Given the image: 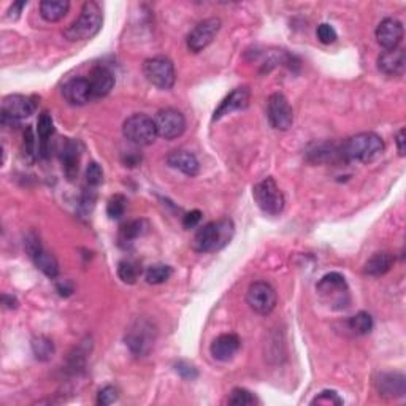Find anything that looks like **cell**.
Returning <instances> with one entry per match:
<instances>
[{
    "instance_id": "6da1fadb",
    "label": "cell",
    "mask_w": 406,
    "mask_h": 406,
    "mask_svg": "<svg viewBox=\"0 0 406 406\" xmlns=\"http://www.w3.org/2000/svg\"><path fill=\"white\" fill-rule=\"evenodd\" d=\"M384 152V142L378 133L362 132L347 138L341 146V156L346 161L368 164L376 161Z\"/></svg>"
},
{
    "instance_id": "7a4b0ae2",
    "label": "cell",
    "mask_w": 406,
    "mask_h": 406,
    "mask_svg": "<svg viewBox=\"0 0 406 406\" xmlns=\"http://www.w3.org/2000/svg\"><path fill=\"white\" fill-rule=\"evenodd\" d=\"M235 233V226L232 219L224 218L219 221L208 222L199 228L195 233L192 247L197 252H213L219 251L230 243Z\"/></svg>"
},
{
    "instance_id": "3957f363",
    "label": "cell",
    "mask_w": 406,
    "mask_h": 406,
    "mask_svg": "<svg viewBox=\"0 0 406 406\" xmlns=\"http://www.w3.org/2000/svg\"><path fill=\"white\" fill-rule=\"evenodd\" d=\"M102 23H104V13H102V6L97 2L89 0L80 11V16L63 30L67 40L70 42H81L89 40L99 34L102 29Z\"/></svg>"
},
{
    "instance_id": "277c9868",
    "label": "cell",
    "mask_w": 406,
    "mask_h": 406,
    "mask_svg": "<svg viewBox=\"0 0 406 406\" xmlns=\"http://www.w3.org/2000/svg\"><path fill=\"white\" fill-rule=\"evenodd\" d=\"M156 340L157 330L154 324L144 319V317L133 322L125 333V345L137 357H146L152 351V347H154Z\"/></svg>"
},
{
    "instance_id": "5b68a950",
    "label": "cell",
    "mask_w": 406,
    "mask_h": 406,
    "mask_svg": "<svg viewBox=\"0 0 406 406\" xmlns=\"http://www.w3.org/2000/svg\"><path fill=\"white\" fill-rule=\"evenodd\" d=\"M317 294L321 295L322 300H326L333 308L341 309L346 308L351 297H349V285L346 283L345 276L341 273H327L321 278V281L316 285Z\"/></svg>"
},
{
    "instance_id": "8992f818",
    "label": "cell",
    "mask_w": 406,
    "mask_h": 406,
    "mask_svg": "<svg viewBox=\"0 0 406 406\" xmlns=\"http://www.w3.org/2000/svg\"><path fill=\"white\" fill-rule=\"evenodd\" d=\"M123 135L137 146H149L157 137L154 119L143 113L132 114L123 124Z\"/></svg>"
},
{
    "instance_id": "52a82bcc",
    "label": "cell",
    "mask_w": 406,
    "mask_h": 406,
    "mask_svg": "<svg viewBox=\"0 0 406 406\" xmlns=\"http://www.w3.org/2000/svg\"><path fill=\"white\" fill-rule=\"evenodd\" d=\"M143 75L152 86L162 89V91H168V89L173 87L176 81L173 62L164 56L146 59L143 63Z\"/></svg>"
},
{
    "instance_id": "ba28073f",
    "label": "cell",
    "mask_w": 406,
    "mask_h": 406,
    "mask_svg": "<svg viewBox=\"0 0 406 406\" xmlns=\"http://www.w3.org/2000/svg\"><path fill=\"white\" fill-rule=\"evenodd\" d=\"M252 195L254 200L257 202L259 208L262 209L265 214L276 216L284 209V195L273 178H265V180L257 183L256 186L252 187Z\"/></svg>"
},
{
    "instance_id": "9c48e42d",
    "label": "cell",
    "mask_w": 406,
    "mask_h": 406,
    "mask_svg": "<svg viewBox=\"0 0 406 406\" xmlns=\"http://www.w3.org/2000/svg\"><path fill=\"white\" fill-rule=\"evenodd\" d=\"M37 110V99L29 95H6L2 102V124L18 125L19 121L29 118Z\"/></svg>"
},
{
    "instance_id": "30bf717a",
    "label": "cell",
    "mask_w": 406,
    "mask_h": 406,
    "mask_svg": "<svg viewBox=\"0 0 406 406\" xmlns=\"http://www.w3.org/2000/svg\"><path fill=\"white\" fill-rule=\"evenodd\" d=\"M246 302L257 314L266 316L276 308L278 294L271 284L265 281H256L247 288Z\"/></svg>"
},
{
    "instance_id": "8fae6325",
    "label": "cell",
    "mask_w": 406,
    "mask_h": 406,
    "mask_svg": "<svg viewBox=\"0 0 406 406\" xmlns=\"http://www.w3.org/2000/svg\"><path fill=\"white\" fill-rule=\"evenodd\" d=\"M266 116H269L270 125L276 130H289L294 124V110L281 92L270 95L266 102Z\"/></svg>"
},
{
    "instance_id": "7c38bea8",
    "label": "cell",
    "mask_w": 406,
    "mask_h": 406,
    "mask_svg": "<svg viewBox=\"0 0 406 406\" xmlns=\"http://www.w3.org/2000/svg\"><path fill=\"white\" fill-rule=\"evenodd\" d=\"M157 137H162L165 140H175L181 137L184 130H186V119L181 111L175 110V108H164L159 110L154 118Z\"/></svg>"
},
{
    "instance_id": "4fadbf2b",
    "label": "cell",
    "mask_w": 406,
    "mask_h": 406,
    "mask_svg": "<svg viewBox=\"0 0 406 406\" xmlns=\"http://www.w3.org/2000/svg\"><path fill=\"white\" fill-rule=\"evenodd\" d=\"M221 25L222 23L219 18L203 19V21H200L192 30L189 32L187 40H186L187 48L192 51V53H200V51H203L213 43L216 35L219 34Z\"/></svg>"
},
{
    "instance_id": "5bb4252c",
    "label": "cell",
    "mask_w": 406,
    "mask_h": 406,
    "mask_svg": "<svg viewBox=\"0 0 406 406\" xmlns=\"http://www.w3.org/2000/svg\"><path fill=\"white\" fill-rule=\"evenodd\" d=\"M403 24L395 18H386L376 27V42L379 47L387 49H395L403 40Z\"/></svg>"
},
{
    "instance_id": "9a60e30c",
    "label": "cell",
    "mask_w": 406,
    "mask_h": 406,
    "mask_svg": "<svg viewBox=\"0 0 406 406\" xmlns=\"http://www.w3.org/2000/svg\"><path fill=\"white\" fill-rule=\"evenodd\" d=\"M250 99H251L250 87L247 86L237 87L221 102V105L218 108H216V111L213 114V121H219L221 118H224L227 116V114H230L233 111L245 110V108H247V105H250Z\"/></svg>"
},
{
    "instance_id": "2e32d148",
    "label": "cell",
    "mask_w": 406,
    "mask_h": 406,
    "mask_svg": "<svg viewBox=\"0 0 406 406\" xmlns=\"http://www.w3.org/2000/svg\"><path fill=\"white\" fill-rule=\"evenodd\" d=\"M241 340L238 335L235 333H224L216 338L211 346H209V352H211L214 360L219 362H228L235 357V354L240 351Z\"/></svg>"
},
{
    "instance_id": "e0dca14e",
    "label": "cell",
    "mask_w": 406,
    "mask_h": 406,
    "mask_svg": "<svg viewBox=\"0 0 406 406\" xmlns=\"http://www.w3.org/2000/svg\"><path fill=\"white\" fill-rule=\"evenodd\" d=\"M89 85H91L92 99L106 97L114 87V75L111 70L105 66H97L89 73Z\"/></svg>"
},
{
    "instance_id": "ac0fdd59",
    "label": "cell",
    "mask_w": 406,
    "mask_h": 406,
    "mask_svg": "<svg viewBox=\"0 0 406 406\" xmlns=\"http://www.w3.org/2000/svg\"><path fill=\"white\" fill-rule=\"evenodd\" d=\"M62 94L70 105H86L89 100L92 99L91 85H89L87 78H72L63 85Z\"/></svg>"
},
{
    "instance_id": "d6986e66",
    "label": "cell",
    "mask_w": 406,
    "mask_h": 406,
    "mask_svg": "<svg viewBox=\"0 0 406 406\" xmlns=\"http://www.w3.org/2000/svg\"><path fill=\"white\" fill-rule=\"evenodd\" d=\"M406 67L405 49H387L378 57V68L387 76H402Z\"/></svg>"
},
{
    "instance_id": "ffe728a7",
    "label": "cell",
    "mask_w": 406,
    "mask_h": 406,
    "mask_svg": "<svg viewBox=\"0 0 406 406\" xmlns=\"http://www.w3.org/2000/svg\"><path fill=\"white\" fill-rule=\"evenodd\" d=\"M61 162H62V168L63 173L68 178L70 181H73L76 176H78V170H80V144L75 140L66 138V142L62 143L61 148Z\"/></svg>"
},
{
    "instance_id": "44dd1931",
    "label": "cell",
    "mask_w": 406,
    "mask_h": 406,
    "mask_svg": "<svg viewBox=\"0 0 406 406\" xmlns=\"http://www.w3.org/2000/svg\"><path fill=\"white\" fill-rule=\"evenodd\" d=\"M376 384L383 397L402 398L406 393V378L402 373H381Z\"/></svg>"
},
{
    "instance_id": "7402d4cb",
    "label": "cell",
    "mask_w": 406,
    "mask_h": 406,
    "mask_svg": "<svg viewBox=\"0 0 406 406\" xmlns=\"http://www.w3.org/2000/svg\"><path fill=\"white\" fill-rule=\"evenodd\" d=\"M167 164L187 176H195L200 170V164L197 157L189 151H171L167 156Z\"/></svg>"
},
{
    "instance_id": "603a6c76",
    "label": "cell",
    "mask_w": 406,
    "mask_h": 406,
    "mask_svg": "<svg viewBox=\"0 0 406 406\" xmlns=\"http://www.w3.org/2000/svg\"><path fill=\"white\" fill-rule=\"evenodd\" d=\"M393 262H395V259H393L390 252H387V251L376 252L367 260V264L364 266V273L368 276H383L392 269Z\"/></svg>"
},
{
    "instance_id": "cb8c5ba5",
    "label": "cell",
    "mask_w": 406,
    "mask_h": 406,
    "mask_svg": "<svg viewBox=\"0 0 406 406\" xmlns=\"http://www.w3.org/2000/svg\"><path fill=\"white\" fill-rule=\"evenodd\" d=\"M54 133V121L48 111H43L37 121V137H38V156H48V140Z\"/></svg>"
},
{
    "instance_id": "d4e9b609",
    "label": "cell",
    "mask_w": 406,
    "mask_h": 406,
    "mask_svg": "<svg viewBox=\"0 0 406 406\" xmlns=\"http://www.w3.org/2000/svg\"><path fill=\"white\" fill-rule=\"evenodd\" d=\"M70 4L67 0H43L40 4V15L48 23H57L67 15Z\"/></svg>"
},
{
    "instance_id": "484cf974",
    "label": "cell",
    "mask_w": 406,
    "mask_h": 406,
    "mask_svg": "<svg viewBox=\"0 0 406 406\" xmlns=\"http://www.w3.org/2000/svg\"><path fill=\"white\" fill-rule=\"evenodd\" d=\"M30 259L34 260L37 269L40 270L43 275H47L48 278H56L57 275H59V265H57L56 257L53 256V254H49L47 250H44V247H42L40 251L35 252Z\"/></svg>"
},
{
    "instance_id": "4316f807",
    "label": "cell",
    "mask_w": 406,
    "mask_h": 406,
    "mask_svg": "<svg viewBox=\"0 0 406 406\" xmlns=\"http://www.w3.org/2000/svg\"><path fill=\"white\" fill-rule=\"evenodd\" d=\"M146 228H148V222L144 219H135V221H130L121 227V232H119V241L121 243H133V240H137L138 237H142V235L146 232Z\"/></svg>"
},
{
    "instance_id": "83f0119b",
    "label": "cell",
    "mask_w": 406,
    "mask_h": 406,
    "mask_svg": "<svg viewBox=\"0 0 406 406\" xmlns=\"http://www.w3.org/2000/svg\"><path fill=\"white\" fill-rule=\"evenodd\" d=\"M32 352H34L37 360L47 362L54 355V343L51 341L48 336H35V338L32 340Z\"/></svg>"
},
{
    "instance_id": "f1b7e54d",
    "label": "cell",
    "mask_w": 406,
    "mask_h": 406,
    "mask_svg": "<svg viewBox=\"0 0 406 406\" xmlns=\"http://www.w3.org/2000/svg\"><path fill=\"white\" fill-rule=\"evenodd\" d=\"M347 326L355 335H368L373 330V317L367 311H359L357 314L349 317Z\"/></svg>"
},
{
    "instance_id": "f546056e",
    "label": "cell",
    "mask_w": 406,
    "mask_h": 406,
    "mask_svg": "<svg viewBox=\"0 0 406 406\" xmlns=\"http://www.w3.org/2000/svg\"><path fill=\"white\" fill-rule=\"evenodd\" d=\"M140 273H142V266L135 260H121L118 265V276L125 284H135Z\"/></svg>"
},
{
    "instance_id": "4dcf8cb0",
    "label": "cell",
    "mask_w": 406,
    "mask_h": 406,
    "mask_svg": "<svg viewBox=\"0 0 406 406\" xmlns=\"http://www.w3.org/2000/svg\"><path fill=\"white\" fill-rule=\"evenodd\" d=\"M171 275H173V270H171V266L164 265V264H157V265L149 266V269L146 270L144 278L149 284H164L165 281H168Z\"/></svg>"
},
{
    "instance_id": "1f68e13d",
    "label": "cell",
    "mask_w": 406,
    "mask_h": 406,
    "mask_svg": "<svg viewBox=\"0 0 406 406\" xmlns=\"http://www.w3.org/2000/svg\"><path fill=\"white\" fill-rule=\"evenodd\" d=\"M228 405L232 406H251L257 402L256 397L252 395V392L246 390V389H241V387H237V389H233L230 392V395H228Z\"/></svg>"
},
{
    "instance_id": "d6a6232c",
    "label": "cell",
    "mask_w": 406,
    "mask_h": 406,
    "mask_svg": "<svg viewBox=\"0 0 406 406\" xmlns=\"http://www.w3.org/2000/svg\"><path fill=\"white\" fill-rule=\"evenodd\" d=\"M125 197L124 195H113L110 200H108L106 205V214L110 219H121L125 213Z\"/></svg>"
},
{
    "instance_id": "836d02e7",
    "label": "cell",
    "mask_w": 406,
    "mask_h": 406,
    "mask_svg": "<svg viewBox=\"0 0 406 406\" xmlns=\"http://www.w3.org/2000/svg\"><path fill=\"white\" fill-rule=\"evenodd\" d=\"M104 183V170L97 162H91L86 168V184L89 187L97 189Z\"/></svg>"
},
{
    "instance_id": "e575fe53",
    "label": "cell",
    "mask_w": 406,
    "mask_h": 406,
    "mask_svg": "<svg viewBox=\"0 0 406 406\" xmlns=\"http://www.w3.org/2000/svg\"><path fill=\"white\" fill-rule=\"evenodd\" d=\"M23 151L25 157L29 161H34V159L38 156L37 152V138H35V132L32 127H27L24 132V142H23Z\"/></svg>"
},
{
    "instance_id": "d590c367",
    "label": "cell",
    "mask_w": 406,
    "mask_h": 406,
    "mask_svg": "<svg viewBox=\"0 0 406 406\" xmlns=\"http://www.w3.org/2000/svg\"><path fill=\"white\" fill-rule=\"evenodd\" d=\"M316 35H317V40L324 44H332L336 40V30L333 29V25H330L327 23H322L317 25V30H316Z\"/></svg>"
},
{
    "instance_id": "8d00e7d4",
    "label": "cell",
    "mask_w": 406,
    "mask_h": 406,
    "mask_svg": "<svg viewBox=\"0 0 406 406\" xmlns=\"http://www.w3.org/2000/svg\"><path fill=\"white\" fill-rule=\"evenodd\" d=\"M175 371L180 374V376L183 379H195L197 376H199V371H197V368L192 365V364H189V362L186 360H180V362H176L175 364Z\"/></svg>"
},
{
    "instance_id": "74e56055",
    "label": "cell",
    "mask_w": 406,
    "mask_h": 406,
    "mask_svg": "<svg viewBox=\"0 0 406 406\" xmlns=\"http://www.w3.org/2000/svg\"><path fill=\"white\" fill-rule=\"evenodd\" d=\"M118 397H119V393H118L116 387L106 386V387H104V389H102V390L99 392V395H97V405L108 406V405H111V403L116 402Z\"/></svg>"
},
{
    "instance_id": "f35d334b",
    "label": "cell",
    "mask_w": 406,
    "mask_h": 406,
    "mask_svg": "<svg viewBox=\"0 0 406 406\" xmlns=\"http://www.w3.org/2000/svg\"><path fill=\"white\" fill-rule=\"evenodd\" d=\"M313 405H343V400L335 390H322L313 400Z\"/></svg>"
},
{
    "instance_id": "ab89813d",
    "label": "cell",
    "mask_w": 406,
    "mask_h": 406,
    "mask_svg": "<svg viewBox=\"0 0 406 406\" xmlns=\"http://www.w3.org/2000/svg\"><path fill=\"white\" fill-rule=\"evenodd\" d=\"M200 221H202V211H199V209H194V211H190L184 216L183 227L184 228H194V227L199 226Z\"/></svg>"
},
{
    "instance_id": "60d3db41",
    "label": "cell",
    "mask_w": 406,
    "mask_h": 406,
    "mask_svg": "<svg viewBox=\"0 0 406 406\" xmlns=\"http://www.w3.org/2000/svg\"><path fill=\"white\" fill-rule=\"evenodd\" d=\"M395 143H397V149H398V154L400 156H405V129H400L397 132V137H395Z\"/></svg>"
},
{
    "instance_id": "b9f144b4",
    "label": "cell",
    "mask_w": 406,
    "mask_h": 406,
    "mask_svg": "<svg viewBox=\"0 0 406 406\" xmlns=\"http://www.w3.org/2000/svg\"><path fill=\"white\" fill-rule=\"evenodd\" d=\"M57 290H59L61 295H70L73 292V285H72V283L63 281V283L57 284Z\"/></svg>"
},
{
    "instance_id": "7bdbcfd3",
    "label": "cell",
    "mask_w": 406,
    "mask_h": 406,
    "mask_svg": "<svg viewBox=\"0 0 406 406\" xmlns=\"http://www.w3.org/2000/svg\"><path fill=\"white\" fill-rule=\"evenodd\" d=\"M2 303L5 304L6 308H10V309H15L18 307V300L15 297H11V295H6L4 294L2 295Z\"/></svg>"
}]
</instances>
